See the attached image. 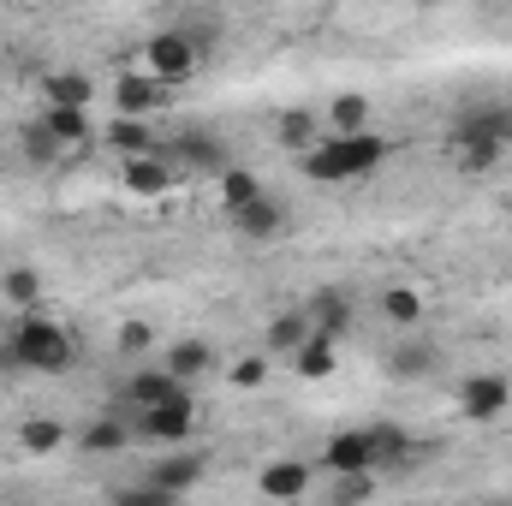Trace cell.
<instances>
[{
  "mask_svg": "<svg viewBox=\"0 0 512 506\" xmlns=\"http://www.w3.org/2000/svg\"><path fill=\"white\" fill-rule=\"evenodd\" d=\"M304 340H310L304 310H286V316H274V322H268V346H274V352H298Z\"/></svg>",
  "mask_w": 512,
  "mask_h": 506,
  "instance_id": "cb8c5ba5",
  "label": "cell"
},
{
  "mask_svg": "<svg viewBox=\"0 0 512 506\" xmlns=\"http://www.w3.org/2000/svg\"><path fill=\"white\" fill-rule=\"evenodd\" d=\"M191 429H197L191 393H179V399H167V405H155V411H137V435H149V441H185Z\"/></svg>",
  "mask_w": 512,
  "mask_h": 506,
  "instance_id": "8992f818",
  "label": "cell"
},
{
  "mask_svg": "<svg viewBox=\"0 0 512 506\" xmlns=\"http://www.w3.org/2000/svg\"><path fill=\"white\" fill-rule=\"evenodd\" d=\"M298 161H304V179H316V185L370 179V173L387 161V137H376V131L340 137V131H334V137H316V149H304Z\"/></svg>",
  "mask_w": 512,
  "mask_h": 506,
  "instance_id": "6da1fadb",
  "label": "cell"
},
{
  "mask_svg": "<svg viewBox=\"0 0 512 506\" xmlns=\"http://www.w3.org/2000/svg\"><path fill=\"white\" fill-rule=\"evenodd\" d=\"M280 143L286 149H316V114H304V108H292V114H280Z\"/></svg>",
  "mask_w": 512,
  "mask_h": 506,
  "instance_id": "f1b7e54d",
  "label": "cell"
},
{
  "mask_svg": "<svg viewBox=\"0 0 512 506\" xmlns=\"http://www.w3.org/2000/svg\"><path fill=\"white\" fill-rule=\"evenodd\" d=\"M215 364V352H209V340H173L167 346V358H161V370L173 381H191V376H203Z\"/></svg>",
  "mask_w": 512,
  "mask_h": 506,
  "instance_id": "5bb4252c",
  "label": "cell"
},
{
  "mask_svg": "<svg viewBox=\"0 0 512 506\" xmlns=\"http://www.w3.org/2000/svg\"><path fill=\"white\" fill-rule=\"evenodd\" d=\"M512 143V102H471L453 131H447V149L459 155V167H495L501 149Z\"/></svg>",
  "mask_w": 512,
  "mask_h": 506,
  "instance_id": "7a4b0ae2",
  "label": "cell"
},
{
  "mask_svg": "<svg viewBox=\"0 0 512 506\" xmlns=\"http://www.w3.org/2000/svg\"><path fill=\"white\" fill-rule=\"evenodd\" d=\"M36 292H42L36 268H12V274H6V298H12V304H36Z\"/></svg>",
  "mask_w": 512,
  "mask_h": 506,
  "instance_id": "1f68e13d",
  "label": "cell"
},
{
  "mask_svg": "<svg viewBox=\"0 0 512 506\" xmlns=\"http://www.w3.org/2000/svg\"><path fill=\"white\" fill-rule=\"evenodd\" d=\"M18 149H24V161H36V167H48V161L60 155V143H54V131L42 126V120H30V126H18Z\"/></svg>",
  "mask_w": 512,
  "mask_h": 506,
  "instance_id": "484cf974",
  "label": "cell"
},
{
  "mask_svg": "<svg viewBox=\"0 0 512 506\" xmlns=\"http://www.w3.org/2000/svg\"><path fill=\"white\" fill-rule=\"evenodd\" d=\"M256 197H262V179H256V173H245V167H227V173H221V203H227V215L251 209Z\"/></svg>",
  "mask_w": 512,
  "mask_h": 506,
  "instance_id": "ffe728a7",
  "label": "cell"
},
{
  "mask_svg": "<svg viewBox=\"0 0 512 506\" xmlns=\"http://www.w3.org/2000/svg\"><path fill=\"white\" fill-rule=\"evenodd\" d=\"M120 346H126V352H143V346H149V328H143V322H126V328H120Z\"/></svg>",
  "mask_w": 512,
  "mask_h": 506,
  "instance_id": "e575fe53",
  "label": "cell"
},
{
  "mask_svg": "<svg viewBox=\"0 0 512 506\" xmlns=\"http://www.w3.org/2000/svg\"><path fill=\"white\" fill-rule=\"evenodd\" d=\"M304 322H310V334H322V340H340V334H346V322H352V304H346L334 286H322V292L304 304Z\"/></svg>",
  "mask_w": 512,
  "mask_h": 506,
  "instance_id": "30bf717a",
  "label": "cell"
},
{
  "mask_svg": "<svg viewBox=\"0 0 512 506\" xmlns=\"http://www.w3.org/2000/svg\"><path fill=\"white\" fill-rule=\"evenodd\" d=\"M256 489H262L268 501H298V495L310 489V465H304V459H274V465H262Z\"/></svg>",
  "mask_w": 512,
  "mask_h": 506,
  "instance_id": "8fae6325",
  "label": "cell"
},
{
  "mask_svg": "<svg viewBox=\"0 0 512 506\" xmlns=\"http://www.w3.org/2000/svg\"><path fill=\"white\" fill-rule=\"evenodd\" d=\"M42 90H48V108H90V78L84 72H54Z\"/></svg>",
  "mask_w": 512,
  "mask_h": 506,
  "instance_id": "44dd1931",
  "label": "cell"
},
{
  "mask_svg": "<svg viewBox=\"0 0 512 506\" xmlns=\"http://www.w3.org/2000/svg\"><path fill=\"white\" fill-rule=\"evenodd\" d=\"M108 143L126 155V161H143V155H161V143H155V131L143 126V120H114L108 126Z\"/></svg>",
  "mask_w": 512,
  "mask_h": 506,
  "instance_id": "ac0fdd59",
  "label": "cell"
},
{
  "mask_svg": "<svg viewBox=\"0 0 512 506\" xmlns=\"http://www.w3.org/2000/svg\"><path fill=\"white\" fill-rule=\"evenodd\" d=\"M155 108H167V84H155L149 72H126L114 84V120H149Z\"/></svg>",
  "mask_w": 512,
  "mask_h": 506,
  "instance_id": "52a82bcc",
  "label": "cell"
},
{
  "mask_svg": "<svg viewBox=\"0 0 512 506\" xmlns=\"http://www.w3.org/2000/svg\"><path fill=\"white\" fill-rule=\"evenodd\" d=\"M512 399V381L507 376H465L459 381V411L471 417V423H489V417H501Z\"/></svg>",
  "mask_w": 512,
  "mask_h": 506,
  "instance_id": "ba28073f",
  "label": "cell"
},
{
  "mask_svg": "<svg viewBox=\"0 0 512 506\" xmlns=\"http://www.w3.org/2000/svg\"><path fill=\"white\" fill-rule=\"evenodd\" d=\"M382 310H387V322H399V328H417V316H423V298H417L411 286H387V292H382Z\"/></svg>",
  "mask_w": 512,
  "mask_h": 506,
  "instance_id": "83f0119b",
  "label": "cell"
},
{
  "mask_svg": "<svg viewBox=\"0 0 512 506\" xmlns=\"http://www.w3.org/2000/svg\"><path fill=\"white\" fill-rule=\"evenodd\" d=\"M173 161H185L197 173H227V143L215 131H179L173 137Z\"/></svg>",
  "mask_w": 512,
  "mask_h": 506,
  "instance_id": "9c48e42d",
  "label": "cell"
},
{
  "mask_svg": "<svg viewBox=\"0 0 512 506\" xmlns=\"http://www.w3.org/2000/svg\"><path fill=\"white\" fill-rule=\"evenodd\" d=\"M143 60H149V78H155V84H179V78H191V72H197V60H203V54H197L179 30H161V36H149Z\"/></svg>",
  "mask_w": 512,
  "mask_h": 506,
  "instance_id": "277c9868",
  "label": "cell"
},
{
  "mask_svg": "<svg viewBox=\"0 0 512 506\" xmlns=\"http://www.w3.org/2000/svg\"><path fill=\"white\" fill-rule=\"evenodd\" d=\"M370 495H376L370 477H340L334 483V506H358V501H370Z\"/></svg>",
  "mask_w": 512,
  "mask_h": 506,
  "instance_id": "d6a6232c",
  "label": "cell"
},
{
  "mask_svg": "<svg viewBox=\"0 0 512 506\" xmlns=\"http://www.w3.org/2000/svg\"><path fill=\"white\" fill-rule=\"evenodd\" d=\"M42 126L54 131V143H60V149L90 143V120H84V108H48V114H42Z\"/></svg>",
  "mask_w": 512,
  "mask_h": 506,
  "instance_id": "7402d4cb",
  "label": "cell"
},
{
  "mask_svg": "<svg viewBox=\"0 0 512 506\" xmlns=\"http://www.w3.org/2000/svg\"><path fill=\"white\" fill-rule=\"evenodd\" d=\"M268 381V364L262 358H245V364H233V387H262Z\"/></svg>",
  "mask_w": 512,
  "mask_h": 506,
  "instance_id": "836d02e7",
  "label": "cell"
},
{
  "mask_svg": "<svg viewBox=\"0 0 512 506\" xmlns=\"http://www.w3.org/2000/svg\"><path fill=\"white\" fill-rule=\"evenodd\" d=\"M126 393H131V405H137V411H155V405L179 399V393H185V381H173L167 370H143V376L126 381Z\"/></svg>",
  "mask_w": 512,
  "mask_h": 506,
  "instance_id": "9a60e30c",
  "label": "cell"
},
{
  "mask_svg": "<svg viewBox=\"0 0 512 506\" xmlns=\"http://www.w3.org/2000/svg\"><path fill=\"white\" fill-rule=\"evenodd\" d=\"M435 364H441V352H435L429 340H417V334H405V340L393 346V376L399 381H423Z\"/></svg>",
  "mask_w": 512,
  "mask_h": 506,
  "instance_id": "2e32d148",
  "label": "cell"
},
{
  "mask_svg": "<svg viewBox=\"0 0 512 506\" xmlns=\"http://www.w3.org/2000/svg\"><path fill=\"white\" fill-rule=\"evenodd\" d=\"M322 465H328L334 477H370V471H376L370 429H340V435H328V447H322Z\"/></svg>",
  "mask_w": 512,
  "mask_h": 506,
  "instance_id": "5b68a950",
  "label": "cell"
},
{
  "mask_svg": "<svg viewBox=\"0 0 512 506\" xmlns=\"http://www.w3.org/2000/svg\"><path fill=\"white\" fill-rule=\"evenodd\" d=\"M292 364H298V376H304V381H328V376H334V340L310 334V340L292 352Z\"/></svg>",
  "mask_w": 512,
  "mask_h": 506,
  "instance_id": "d6986e66",
  "label": "cell"
},
{
  "mask_svg": "<svg viewBox=\"0 0 512 506\" xmlns=\"http://www.w3.org/2000/svg\"><path fill=\"white\" fill-rule=\"evenodd\" d=\"M233 227H239L245 239H256V245H262V239H280V227H286V209H280V203L262 191L251 209H239V215H233Z\"/></svg>",
  "mask_w": 512,
  "mask_h": 506,
  "instance_id": "4fadbf2b",
  "label": "cell"
},
{
  "mask_svg": "<svg viewBox=\"0 0 512 506\" xmlns=\"http://www.w3.org/2000/svg\"><path fill=\"white\" fill-rule=\"evenodd\" d=\"M0 358L18 364V370H66L72 364V334L60 322H48V316H18Z\"/></svg>",
  "mask_w": 512,
  "mask_h": 506,
  "instance_id": "3957f363",
  "label": "cell"
},
{
  "mask_svg": "<svg viewBox=\"0 0 512 506\" xmlns=\"http://www.w3.org/2000/svg\"><path fill=\"white\" fill-rule=\"evenodd\" d=\"M197 477H203V453H173V459H161V465L143 471V483H155V489H167V495H185Z\"/></svg>",
  "mask_w": 512,
  "mask_h": 506,
  "instance_id": "7c38bea8",
  "label": "cell"
},
{
  "mask_svg": "<svg viewBox=\"0 0 512 506\" xmlns=\"http://www.w3.org/2000/svg\"><path fill=\"white\" fill-rule=\"evenodd\" d=\"M370 453H376V465H399V459L411 453V441H405V429H393V423H370Z\"/></svg>",
  "mask_w": 512,
  "mask_h": 506,
  "instance_id": "4316f807",
  "label": "cell"
},
{
  "mask_svg": "<svg viewBox=\"0 0 512 506\" xmlns=\"http://www.w3.org/2000/svg\"><path fill=\"white\" fill-rule=\"evenodd\" d=\"M18 441H24V453H54V447H66V423L60 417H30L18 429Z\"/></svg>",
  "mask_w": 512,
  "mask_h": 506,
  "instance_id": "603a6c76",
  "label": "cell"
},
{
  "mask_svg": "<svg viewBox=\"0 0 512 506\" xmlns=\"http://www.w3.org/2000/svg\"><path fill=\"white\" fill-rule=\"evenodd\" d=\"M78 441H84V453H120V447L131 441V429L126 423H114V417H96Z\"/></svg>",
  "mask_w": 512,
  "mask_h": 506,
  "instance_id": "d4e9b609",
  "label": "cell"
},
{
  "mask_svg": "<svg viewBox=\"0 0 512 506\" xmlns=\"http://www.w3.org/2000/svg\"><path fill=\"white\" fill-rule=\"evenodd\" d=\"M364 120H370V102H364V96H340V102H334V126H340V137L370 131Z\"/></svg>",
  "mask_w": 512,
  "mask_h": 506,
  "instance_id": "f546056e",
  "label": "cell"
},
{
  "mask_svg": "<svg viewBox=\"0 0 512 506\" xmlns=\"http://www.w3.org/2000/svg\"><path fill=\"white\" fill-rule=\"evenodd\" d=\"M167 185H173V161H167V155L126 161V191H137V197H161Z\"/></svg>",
  "mask_w": 512,
  "mask_h": 506,
  "instance_id": "e0dca14e",
  "label": "cell"
},
{
  "mask_svg": "<svg viewBox=\"0 0 512 506\" xmlns=\"http://www.w3.org/2000/svg\"><path fill=\"white\" fill-rule=\"evenodd\" d=\"M108 506H179V495H167V489H155V483H131V489H120Z\"/></svg>",
  "mask_w": 512,
  "mask_h": 506,
  "instance_id": "4dcf8cb0",
  "label": "cell"
}]
</instances>
